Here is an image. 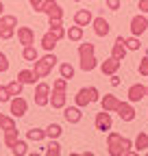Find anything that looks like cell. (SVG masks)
Wrapping results in <instances>:
<instances>
[{
  "label": "cell",
  "instance_id": "cell-1",
  "mask_svg": "<svg viewBox=\"0 0 148 156\" xmlns=\"http://www.w3.org/2000/svg\"><path fill=\"white\" fill-rule=\"evenodd\" d=\"M79 58H81V69L83 72H94L98 67V58H96V46L94 44H81L79 46Z\"/></svg>",
  "mask_w": 148,
  "mask_h": 156
},
{
  "label": "cell",
  "instance_id": "cell-2",
  "mask_svg": "<svg viewBox=\"0 0 148 156\" xmlns=\"http://www.w3.org/2000/svg\"><path fill=\"white\" fill-rule=\"evenodd\" d=\"M57 61H59V58L54 56V52H48L46 56L37 58V61H35V67H33V72H35V76H37V80L46 78V76L52 72V67L57 65Z\"/></svg>",
  "mask_w": 148,
  "mask_h": 156
},
{
  "label": "cell",
  "instance_id": "cell-3",
  "mask_svg": "<svg viewBox=\"0 0 148 156\" xmlns=\"http://www.w3.org/2000/svg\"><path fill=\"white\" fill-rule=\"evenodd\" d=\"M100 100V91L96 87H83L76 91V95H74V102H76V106H87V104H94Z\"/></svg>",
  "mask_w": 148,
  "mask_h": 156
},
{
  "label": "cell",
  "instance_id": "cell-4",
  "mask_svg": "<svg viewBox=\"0 0 148 156\" xmlns=\"http://www.w3.org/2000/svg\"><path fill=\"white\" fill-rule=\"evenodd\" d=\"M15 26H17V17L15 15H0V39H5V41H9V39L15 37Z\"/></svg>",
  "mask_w": 148,
  "mask_h": 156
},
{
  "label": "cell",
  "instance_id": "cell-5",
  "mask_svg": "<svg viewBox=\"0 0 148 156\" xmlns=\"http://www.w3.org/2000/svg\"><path fill=\"white\" fill-rule=\"evenodd\" d=\"M37 13H46L48 20H63V9L59 7L57 0H44Z\"/></svg>",
  "mask_w": 148,
  "mask_h": 156
},
{
  "label": "cell",
  "instance_id": "cell-6",
  "mask_svg": "<svg viewBox=\"0 0 148 156\" xmlns=\"http://www.w3.org/2000/svg\"><path fill=\"white\" fill-rule=\"evenodd\" d=\"M50 85L48 83H44V80H39L37 83V87H35V104L37 106H48L50 104Z\"/></svg>",
  "mask_w": 148,
  "mask_h": 156
},
{
  "label": "cell",
  "instance_id": "cell-7",
  "mask_svg": "<svg viewBox=\"0 0 148 156\" xmlns=\"http://www.w3.org/2000/svg\"><path fill=\"white\" fill-rule=\"evenodd\" d=\"M26 111H28V102L24 100L22 95H13L11 98V102H9V113L13 115V117H24L26 115Z\"/></svg>",
  "mask_w": 148,
  "mask_h": 156
},
{
  "label": "cell",
  "instance_id": "cell-8",
  "mask_svg": "<svg viewBox=\"0 0 148 156\" xmlns=\"http://www.w3.org/2000/svg\"><path fill=\"white\" fill-rule=\"evenodd\" d=\"M94 124H96V130H100V132H109V130H111V126H113L111 113H109V111H100V113H96Z\"/></svg>",
  "mask_w": 148,
  "mask_h": 156
},
{
  "label": "cell",
  "instance_id": "cell-9",
  "mask_svg": "<svg viewBox=\"0 0 148 156\" xmlns=\"http://www.w3.org/2000/svg\"><path fill=\"white\" fill-rule=\"evenodd\" d=\"M146 30H148V17H146L144 13L135 15V17L131 20V33H133L135 37H142Z\"/></svg>",
  "mask_w": 148,
  "mask_h": 156
},
{
  "label": "cell",
  "instance_id": "cell-10",
  "mask_svg": "<svg viewBox=\"0 0 148 156\" xmlns=\"http://www.w3.org/2000/svg\"><path fill=\"white\" fill-rule=\"evenodd\" d=\"M120 139H122L120 132H113V130L107 132V152L111 156H120Z\"/></svg>",
  "mask_w": 148,
  "mask_h": 156
},
{
  "label": "cell",
  "instance_id": "cell-11",
  "mask_svg": "<svg viewBox=\"0 0 148 156\" xmlns=\"http://www.w3.org/2000/svg\"><path fill=\"white\" fill-rule=\"evenodd\" d=\"M126 95H128V102H131V104L142 102L144 98H146V85H142V83L131 85V87H128V91H126Z\"/></svg>",
  "mask_w": 148,
  "mask_h": 156
},
{
  "label": "cell",
  "instance_id": "cell-12",
  "mask_svg": "<svg viewBox=\"0 0 148 156\" xmlns=\"http://www.w3.org/2000/svg\"><path fill=\"white\" fill-rule=\"evenodd\" d=\"M116 113L120 115L122 122H133V119H135V108H133L131 102H120L118 108H116Z\"/></svg>",
  "mask_w": 148,
  "mask_h": 156
},
{
  "label": "cell",
  "instance_id": "cell-13",
  "mask_svg": "<svg viewBox=\"0 0 148 156\" xmlns=\"http://www.w3.org/2000/svg\"><path fill=\"white\" fill-rule=\"evenodd\" d=\"M17 41L22 46H33L35 44V30L31 26H20L17 28Z\"/></svg>",
  "mask_w": 148,
  "mask_h": 156
},
{
  "label": "cell",
  "instance_id": "cell-14",
  "mask_svg": "<svg viewBox=\"0 0 148 156\" xmlns=\"http://www.w3.org/2000/svg\"><path fill=\"white\" fill-rule=\"evenodd\" d=\"M63 117H65L68 124H79L83 119L81 106H63Z\"/></svg>",
  "mask_w": 148,
  "mask_h": 156
},
{
  "label": "cell",
  "instance_id": "cell-15",
  "mask_svg": "<svg viewBox=\"0 0 148 156\" xmlns=\"http://www.w3.org/2000/svg\"><path fill=\"white\" fill-rule=\"evenodd\" d=\"M120 65H122V61H118V58H113V56H109L107 61H102V63H100V72H102L105 76H111V74H118Z\"/></svg>",
  "mask_w": 148,
  "mask_h": 156
},
{
  "label": "cell",
  "instance_id": "cell-16",
  "mask_svg": "<svg viewBox=\"0 0 148 156\" xmlns=\"http://www.w3.org/2000/svg\"><path fill=\"white\" fill-rule=\"evenodd\" d=\"M91 26H94V33L98 35V37H107L109 35V30H111V26H109V22L100 15V17H94L91 20Z\"/></svg>",
  "mask_w": 148,
  "mask_h": 156
},
{
  "label": "cell",
  "instance_id": "cell-17",
  "mask_svg": "<svg viewBox=\"0 0 148 156\" xmlns=\"http://www.w3.org/2000/svg\"><path fill=\"white\" fill-rule=\"evenodd\" d=\"M91 20H94V15H91L89 9H79L76 13H74V24H79V26H89L91 24Z\"/></svg>",
  "mask_w": 148,
  "mask_h": 156
},
{
  "label": "cell",
  "instance_id": "cell-18",
  "mask_svg": "<svg viewBox=\"0 0 148 156\" xmlns=\"http://www.w3.org/2000/svg\"><path fill=\"white\" fill-rule=\"evenodd\" d=\"M65 102H68V93L65 91H57V89L50 91V104H52V108H63Z\"/></svg>",
  "mask_w": 148,
  "mask_h": 156
},
{
  "label": "cell",
  "instance_id": "cell-19",
  "mask_svg": "<svg viewBox=\"0 0 148 156\" xmlns=\"http://www.w3.org/2000/svg\"><path fill=\"white\" fill-rule=\"evenodd\" d=\"M100 104H102V111L116 113V108H118L120 100H118V95H113V93H107V95H102V98H100Z\"/></svg>",
  "mask_w": 148,
  "mask_h": 156
},
{
  "label": "cell",
  "instance_id": "cell-20",
  "mask_svg": "<svg viewBox=\"0 0 148 156\" xmlns=\"http://www.w3.org/2000/svg\"><path fill=\"white\" fill-rule=\"evenodd\" d=\"M111 56L118 58V61H124L126 56V46H124V37H118L113 41V48H111Z\"/></svg>",
  "mask_w": 148,
  "mask_h": 156
},
{
  "label": "cell",
  "instance_id": "cell-21",
  "mask_svg": "<svg viewBox=\"0 0 148 156\" xmlns=\"http://www.w3.org/2000/svg\"><path fill=\"white\" fill-rule=\"evenodd\" d=\"M57 44H59V39L54 37L50 30L46 33V35H42V48L46 50V52H54V48H57Z\"/></svg>",
  "mask_w": 148,
  "mask_h": 156
},
{
  "label": "cell",
  "instance_id": "cell-22",
  "mask_svg": "<svg viewBox=\"0 0 148 156\" xmlns=\"http://www.w3.org/2000/svg\"><path fill=\"white\" fill-rule=\"evenodd\" d=\"M133 147H135V152L137 154H142V152H146L148 150V132H137V136H135V141H133Z\"/></svg>",
  "mask_w": 148,
  "mask_h": 156
},
{
  "label": "cell",
  "instance_id": "cell-23",
  "mask_svg": "<svg viewBox=\"0 0 148 156\" xmlns=\"http://www.w3.org/2000/svg\"><path fill=\"white\" fill-rule=\"evenodd\" d=\"M48 26H50V33L57 37L59 41L65 37V28H63V22H61V20H48Z\"/></svg>",
  "mask_w": 148,
  "mask_h": 156
},
{
  "label": "cell",
  "instance_id": "cell-24",
  "mask_svg": "<svg viewBox=\"0 0 148 156\" xmlns=\"http://www.w3.org/2000/svg\"><path fill=\"white\" fill-rule=\"evenodd\" d=\"M15 78H17V80H20L22 85H35V83H39L33 69H22V72H17Z\"/></svg>",
  "mask_w": 148,
  "mask_h": 156
},
{
  "label": "cell",
  "instance_id": "cell-25",
  "mask_svg": "<svg viewBox=\"0 0 148 156\" xmlns=\"http://www.w3.org/2000/svg\"><path fill=\"white\" fill-rule=\"evenodd\" d=\"M26 139L28 141H44L46 139V128H31V130H26Z\"/></svg>",
  "mask_w": 148,
  "mask_h": 156
},
{
  "label": "cell",
  "instance_id": "cell-26",
  "mask_svg": "<svg viewBox=\"0 0 148 156\" xmlns=\"http://www.w3.org/2000/svg\"><path fill=\"white\" fill-rule=\"evenodd\" d=\"M65 37L70 39V41H81V39H83V26H79V24L70 26L65 30Z\"/></svg>",
  "mask_w": 148,
  "mask_h": 156
},
{
  "label": "cell",
  "instance_id": "cell-27",
  "mask_svg": "<svg viewBox=\"0 0 148 156\" xmlns=\"http://www.w3.org/2000/svg\"><path fill=\"white\" fill-rule=\"evenodd\" d=\"M11 154H15V156H26V154H28V145H26V141L17 139V141L11 145Z\"/></svg>",
  "mask_w": 148,
  "mask_h": 156
},
{
  "label": "cell",
  "instance_id": "cell-28",
  "mask_svg": "<svg viewBox=\"0 0 148 156\" xmlns=\"http://www.w3.org/2000/svg\"><path fill=\"white\" fill-rule=\"evenodd\" d=\"M22 58H24V61L35 63L37 58H39V52L35 50V46H24V50H22Z\"/></svg>",
  "mask_w": 148,
  "mask_h": 156
},
{
  "label": "cell",
  "instance_id": "cell-29",
  "mask_svg": "<svg viewBox=\"0 0 148 156\" xmlns=\"http://www.w3.org/2000/svg\"><path fill=\"white\" fill-rule=\"evenodd\" d=\"M20 139V132H17V128H11V130H5V145L11 150V145Z\"/></svg>",
  "mask_w": 148,
  "mask_h": 156
},
{
  "label": "cell",
  "instance_id": "cell-30",
  "mask_svg": "<svg viewBox=\"0 0 148 156\" xmlns=\"http://www.w3.org/2000/svg\"><path fill=\"white\" fill-rule=\"evenodd\" d=\"M11 128H15V117L0 113V130H11Z\"/></svg>",
  "mask_w": 148,
  "mask_h": 156
},
{
  "label": "cell",
  "instance_id": "cell-31",
  "mask_svg": "<svg viewBox=\"0 0 148 156\" xmlns=\"http://www.w3.org/2000/svg\"><path fill=\"white\" fill-rule=\"evenodd\" d=\"M131 147H133V141L128 136H122L120 139V156H131V152H133Z\"/></svg>",
  "mask_w": 148,
  "mask_h": 156
},
{
  "label": "cell",
  "instance_id": "cell-32",
  "mask_svg": "<svg viewBox=\"0 0 148 156\" xmlns=\"http://www.w3.org/2000/svg\"><path fill=\"white\" fill-rule=\"evenodd\" d=\"M61 134H63V128H61L59 124H50V126L46 128V136H48V139H59Z\"/></svg>",
  "mask_w": 148,
  "mask_h": 156
},
{
  "label": "cell",
  "instance_id": "cell-33",
  "mask_svg": "<svg viewBox=\"0 0 148 156\" xmlns=\"http://www.w3.org/2000/svg\"><path fill=\"white\" fill-rule=\"evenodd\" d=\"M59 74H61V78H65V80H72L74 78V67L70 63H61L59 65Z\"/></svg>",
  "mask_w": 148,
  "mask_h": 156
},
{
  "label": "cell",
  "instance_id": "cell-34",
  "mask_svg": "<svg viewBox=\"0 0 148 156\" xmlns=\"http://www.w3.org/2000/svg\"><path fill=\"white\" fill-rule=\"evenodd\" d=\"M46 154L48 156H59L61 154V145H59L57 139H50V143L46 145Z\"/></svg>",
  "mask_w": 148,
  "mask_h": 156
},
{
  "label": "cell",
  "instance_id": "cell-35",
  "mask_svg": "<svg viewBox=\"0 0 148 156\" xmlns=\"http://www.w3.org/2000/svg\"><path fill=\"white\" fill-rule=\"evenodd\" d=\"M7 89H9V93H11V95H22L24 85H22L20 80H17V78H15V80H11V83L7 85Z\"/></svg>",
  "mask_w": 148,
  "mask_h": 156
},
{
  "label": "cell",
  "instance_id": "cell-36",
  "mask_svg": "<svg viewBox=\"0 0 148 156\" xmlns=\"http://www.w3.org/2000/svg\"><path fill=\"white\" fill-rule=\"evenodd\" d=\"M124 46H126V50H139L142 48V41H139V37H128V39H124Z\"/></svg>",
  "mask_w": 148,
  "mask_h": 156
},
{
  "label": "cell",
  "instance_id": "cell-37",
  "mask_svg": "<svg viewBox=\"0 0 148 156\" xmlns=\"http://www.w3.org/2000/svg\"><path fill=\"white\" fill-rule=\"evenodd\" d=\"M11 98H13V95L9 93V89L0 85V104H9V102H11Z\"/></svg>",
  "mask_w": 148,
  "mask_h": 156
},
{
  "label": "cell",
  "instance_id": "cell-38",
  "mask_svg": "<svg viewBox=\"0 0 148 156\" xmlns=\"http://www.w3.org/2000/svg\"><path fill=\"white\" fill-rule=\"evenodd\" d=\"M52 89H57V91H65V89H68V80H65V78H57V80L52 83Z\"/></svg>",
  "mask_w": 148,
  "mask_h": 156
},
{
  "label": "cell",
  "instance_id": "cell-39",
  "mask_svg": "<svg viewBox=\"0 0 148 156\" xmlns=\"http://www.w3.org/2000/svg\"><path fill=\"white\" fill-rule=\"evenodd\" d=\"M139 76L148 78V56H144L142 61H139Z\"/></svg>",
  "mask_w": 148,
  "mask_h": 156
},
{
  "label": "cell",
  "instance_id": "cell-40",
  "mask_svg": "<svg viewBox=\"0 0 148 156\" xmlns=\"http://www.w3.org/2000/svg\"><path fill=\"white\" fill-rule=\"evenodd\" d=\"M7 69H9V58L5 52H0V74H5Z\"/></svg>",
  "mask_w": 148,
  "mask_h": 156
},
{
  "label": "cell",
  "instance_id": "cell-41",
  "mask_svg": "<svg viewBox=\"0 0 148 156\" xmlns=\"http://www.w3.org/2000/svg\"><path fill=\"white\" fill-rule=\"evenodd\" d=\"M105 2H107V9H111V11H118L120 9V0H105Z\"/></svg>",
  "mask_w": 148,
  "mask_h": 156
},
{
  "label": "cell",
  "instance_id": "cell-42",
  "mask_svg": "<svg viewBox=\"0 0 148 156\" xmlns=\"http://www.w3.org/2000/svg\"><path fill=\"white\" fill-rule=\"evenodd\" d=\"M144 15H148V0H139V7H137Z\"/></svg>",
  "mask_w": 148,
  "mask_h": 156
},
{
  "label": "cell",
  "instance_id": "cell-43",
  "mask_svg": "<svg viewBox=\"0 0 148 156\" xmlns=\"http://www.w3.org/2000/svg\"><path fill=\"white\" fill-rule=\"evenodd\" d=\"M111 87H120V76L118 74H111Z\"/></svg>",
  "mask_w": 148,
  "mask_h": 156
},
{
  "label": "cell",
  "instance_id": "cell-44",
  "mask_svg": "<svg viewBox=\"0 0 148 156\" xmlns=\"http://www.w3.org/2000/svg\"><path fill=\"white\" fill-rule=\"evenodd\" d=\"M28 2H31V7H33L35 11H39V7H42V2H44V0H28Z\"/></svg>",
  "mask_w": 148,
  "mask_h": 156
},
{
  "label": "cell",
  "instance_id": "cell-45",
  "mask_svg": "<svg viewBox=\"0 0 148 156\" xmlns=\"http://www.w3.org/2000/svg\"><path fill=\"white\" fill-rule=\"evenodd\" d=\"M2 13H5V2L0 0V15H2Z\"/></svg>",
  "mask_w": 148,
  "mask_h": 156
},
{
  "label": "cell",
  "instance_id": "cell-46",
  "mask_svg": "<svg viewBox=\"0 0 148 156\" xmlns=\"http://www.w3.org/2000/svg\"><path fill=\"white\" fill-rule=\"evenodd\" d=\"M146 95H148V87H146Z\"/></svg>",
  "mask_w": 148,
  "mask_h": 156
},
{
  "label": "cell",
  "instance_id": "cell-47",
  "mask_svg": "<svg viewBox=\"0 0 148 156\" xmlns=\"http://www.w3.org/2000/svg\"><path fill=\"white\" fill-rule=\"evenodd\" d=\"M74 2H81V0H74Z\"/></svg>",
  "mask_w": 148,
  "mask_h": 156
}]
</instances>
